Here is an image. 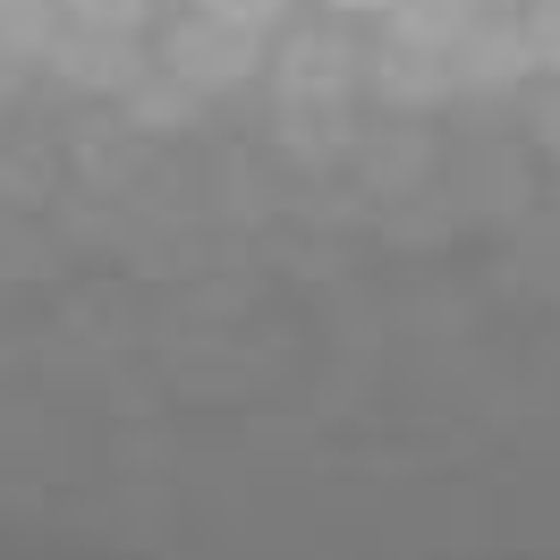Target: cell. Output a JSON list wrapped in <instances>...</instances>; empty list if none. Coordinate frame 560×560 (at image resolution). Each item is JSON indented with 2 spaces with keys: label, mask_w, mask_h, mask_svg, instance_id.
<instances>
[{
  "label": "cell",
  "mask_w": 560,
  "mask_h": 560,
  "mask_svg": "<svg viewBox=\"0 0 560 560\" xmlns=\"http://www.w3.org/2000/svg\"><path fill=\"white\" fill-rule=\"evenodd\" d=\"M544 144H552V153H560V103L544 110Z\"/></svg>",
  "instance_id": "obj_11"
},
{
  "label": "cell",
  "mask_w": 560,
  "mask_h": 560,
  "mask_svg": "<svg viewBox=\"0 0 560 560\" xmlns=\"http://www.w3.org/2000/svg\"><path fill=\"white\" fill-rule=\"evenodd\" d=\"M331 9H340V18H390L399 0H331Z\"/></svg>",
  "instance_id": "obj_10"
},
{
  "label": "cell",
  "mask_w": 560,
  "mask_h": 560,
  "mask_svg": "<svg viewBox=\"0 0 560 560\" xmlns=\"http://www.w3.org/2000/svg\"><path fill=\"white\" fill-rule=\"evenodd\" d=\"M280 85H289V94H331V85H340V60H331V43H298V51L280 60Z\"/></svg>",
  "instance_id": "obj_5"
},
{
  "label": "cell",
  "mask_w": 560,
  "mask_h": 560,
  "mask_svg": "<svg viewBox=\"0 0 560 560\" xmlns=\"http://www.w3.org/2000/svg\"><path fill=\"white\" fill-rule=\"evenodd\" d=\"M518 26H526V51H535V69H552V77H560V0H535Z\"/></svg>",
  "instance_id": "obj_6"
},
{
  "label": "cell",
  "mask_w": 560,
  "mask_h": 560,
  "mask_svg": "<svg viewBox=\"0 0 560 560\" xmlns=\"http://www.w3.org/2000/svg\"><path fill=\"white\" fill-rule=\"evenodd\" d=\"M390 26H399L408 51H451V43L476 26V0H399Z\"/></svg>",
  "instance_id": "obj_3"
},
{
  "label": "cell",
  "mask_w": 560,
  "mask_h": 560,
  "mask_svg": "<svg viewBox=\"0 0 560 560\" xmlns=\"http://www.w3.org/2000/svg\"><path fill=\"white\" fill-rule=\"evenodd\" d=\"M383 94H390V103H442V94H451V60H442V51H408V43H390Z\"/></svg>",
  "instance_id": "obj_4"
},
{
  "label": "cell",
  "mask_w": 560,
  "mask_h": 560,
  "mask_svg": "<svg viewBox=\"0 0 560 560\" xmlns=\"http://www.w3.org/2000/svg\"><path fill=\"white\" fill-rule=\"evenodd\" d=\"M196 9H212V18H230V26H246V35H264L280 18V0H196Z\"/></svg>",
  "instance_id": "obj_9"
},
{
  "label": "cell",
  "mask_w": 560,
  "mask_h": 560,
  "mask_svg": "<svg viewBox=\"0 0 560 560\" xmlns=\"http://www.w3.org/2000/svg\"><path fill=\"white\" fill-rule=\"evenodd\" d=\"M187 94H196V85H187V77H171V85L137 94V119H144V128H178V119H187Z\"/></svg>",
  "instance_id": "obj_8"
},
{
  "label": "cell",
  "mask_w": 560,
  "mask_h": 560,
  "mask_svg": "<svg viewBox=\"0 0 560 560\" xmlns=\"http://www.w3.org/2000/svg\"><path fill=\"white\" fill-rule=\"evenodd\" d=\"M476 9H518V0H476Z\"/></svg>",
  "instance_id": "obj_12"
},
{
  "label": "cell",
  "mask_w": 560,
  "mask_h": 560,
  "mask_svg": "<svg viewBox=\"0 0 560 560\" xmlns=\"http://www.w3.org/2000/svg\"><path fill=\"white\" fill-rule=\"evenodd\" d=\"M255 43L264 35H246V26H230V18H212V9H196V18H178L171 26V77H187L196 94L205 85H246L255 77Z\"/></svg>",
  "instance_id": "obj_1"
},
{
  "label": "cell",
  "mask_w": 560,
  "mask_h": 560,
  "mask_svg": "<svg viewBox=\"0 0 560 560\" xmlns=\"http://www.w3.org/2000/svg\"><path fill=\"white\" fill-rule=\"evenodd\" d=\"M442 60H451V85H467V94H501V85H518V77L535 69L526 26H485V18H476Z\"/></svg>",
  "instance_id": "obj_2"
},
{
  "label": "cell",
  "mask_w": 560,
  "mask_h": 560,
  "mask_svg": "<svg viewBox=\"0 0 560 560\" xmlns=\"http://www.w3.org/2000/svg\"><path fill=\"white\" fill-rule=\"evenodd\" d=\"M69 18L94 26V35H128V26L144 18V0H69Z\"/></svg>",
  "instance_id": "obj_7"
}]
</instances>
